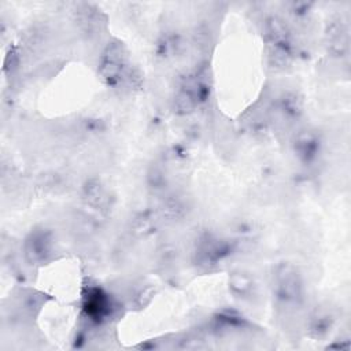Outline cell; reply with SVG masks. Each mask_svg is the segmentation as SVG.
<instances>
[{"label": "cell", "instance_id": "cell-4", "mask_svg": "<svg viewBox=\"0 0 351 351\" xmlns=\"http://www.w3.org/2000/svg\"><path fill=\"white\" fill-rule=\"evenodd\" d=\"M27 255L34 262H44L51 254V240L45 233L32 236L27 243Z\"/></svg>", "mask_w": 351, "mask_h": 351}, {"label": "cell", "instance_id": "cell-2", "mask_svg": "<svg viewBox=\"0 0 351 351\" xmlns=\"http://www.w3.org/2000/svg\"><path fill=\"white\" fill-rule=\"evenodd\" d=\"M84 310L90 319L101 321L111 314L112 304L104 292L97 288H92L85 296Z\"/></svg>", "mask_w": 351, "mask_h": 351}, {"label": "cell", "instance_id": "cell-5", "mask_svg": "<svg viewBox=\"0 0 351 351\" xmlns=\"http://www.w3.org/2000/svg\"><path fill=\"white\" fill-rule=\"evenodd\" d=\"M317 138L311 133H304L298 138V152L304 159H311L317 152Z\"/></svg>", "mask_w": 351, "mask_h": 351}, {"label": "cell", "instance_id": "cell-1", "mask_svg": "<svg viewBox=\"0 0 351 351\" xmlns=\"http://www.w3.org/2000/svg\"><path fill=\"white\" fill-rule=\"evenodd\" d=\"M99 71L108 85H117L132 78L128 67V53L122 43L112 41L107 45L101 56Z\"/></svg>", "mask_w": 351, "mask_h": 351}, {"label": "cell", "instance_id": "cell-3", "mask_svg": "<svg viewBox=\"0 0 351 351\" xmlns=\"http://www.w3.org/2000/svg\"><path fill=\"white\" fill-rule=\"evenodd\" d=\"M276 277H277L278 295L282 299L289 302V300H298L300 298L302 285L299 281V276L291 266L280 267Z\"/></svg>", "mask_w": 351, "mask_h": 351}]
</instances>
